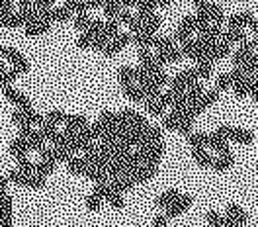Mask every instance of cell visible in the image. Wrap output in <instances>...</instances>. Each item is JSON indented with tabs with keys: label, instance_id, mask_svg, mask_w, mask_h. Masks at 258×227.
Wrapping results in <instances>:
<instances>
[{
	"label": "cell",
	"instance_id": "6da1fadb",
	"mask_svg": "<svg viewBox=\"0 0 258 227\" xmlns=\"http://www.w3.org/2000/svg\"><path fill=\"white\" fill-rule=\"evenodd\" d=\"M215 135L223 141H237L242 145H250L254 141V135L250 131L241 130V128H233V126H219L215 130Z\"/></svg>",
	"mask_w": 258,
	"mask_h": 227
},
{
	"label": "cell",
	"instance_id": "7a4b0ae2",
	"mask_svg": "<svg viewBox=\"0 0 258 227\" xmlns=\"http://www.w3.org/2000/svg\"><path fill=\"white\" fill-rule=\"evenodd\" d=\"M2 94L8 98L12 104H16L18 110H22V112H28V110H32V102H30L28 98L24 96L20 90H16V88L8 86V88H4V92H2Z\"/></svg>",
	"mask_w": 258,
	"mask_h": 227
},
{
	"label": "cell",
	"instance_id": "3957f363",
	"mask_svg": "<svg viewBox=\"0 0 258 227\" xmlns=\"http://www.w3.org/2000/svg\"><path fill=\"white\" fill-rule=\"evenodd\" d=\"M4 59H8V61L14 65V69H18L22 75L30 71V63H28V59H26L20 51H16V49L6 47V51H4Z\"/></svg>",
	"mask_w": 258,
	"mask_h": 227
},
{
	"label": "cell",
	"instance_id": "277c9868",
	"mask_svg": "<svg viewBox=\"0 0 258 227\" xmlns=\"http://www.w3.org/2000/svg\"><path fill=\"white\" fill-rule=\"evenodd\" d=\"M254 14L252 12H239V14H233V16L227 20V30H244L252 24Z\"/></svg>",
	"mask_w": 258,
	"mask_h": 227
},
{
	"label": "cell",
	"instance_id": "5b68a950",
	"mask_svg": "<svg viewBox=\"0 0 258 227\" xmlns=\"http://www.w3.org/2000/svg\"><path fill=\"white\" fill-rule=\"evenodd\" d=\"M0 227H12V198L0 196Z\"/></svg>",
	"mask_w": 258,
	"mask_h": 227
},
{
	"label": "cell",
	"instance_id": "8992f818",
	"mask_svg": "<svg viewBox=\"0 0 258 227\" xmlns=\"http://www.w3.org/2000/svg\"><path fill=\"white\" fill-rule=\"evenodd\" d=\"M192 206V196H180L176 202L172 204V206H168L166 208V219H172V217H176V215H180V213H184V211L188 210Z\"/></svg>",
	"mask_w": 258,
	"mask_h": 227
},
{
	"label": "cell",
	"instance_id": "52a82bcc",
	"mask_svg": "<svg viewBox=\"0 0 258 227\" xmlns=\"http://www.w3.org/2000/svg\"><path fill=\"white\" fill-rule=\"evenodd\" d=\"M129 41H133V35H131V33H123V35H117V37H113L112 43H110L108 47L104 49V55H106V57H112V55H115L119 49L125 47Z\"/></svg>",
	"mask_w": 258,
	"mask_h": 227
},
{
	"label": "cell",
	"instance_id": "ba28073f",
	"mask_svg": "<svg viewBox=\"0 0 258 227\" xmlns=\"http://www.w3.org/2000/svg\"><path fill=\"white\" fill-rule=\"evenodd\" d=\"M28 151H30V147H28V137H24V135H18L16 139L10 143V153H12L16 159L28 157Z\"/></svg>",
	"mask_w": 258,
	"mask_h": 227
},
{
	"label": "cell",
	"instance_id": "9c48e42d",
	"mask_svg": "<svg viewBox=\"0 0 258 227\" xmlns=\"http://www.w3.org/2000/svg\"><path fill=\"white\" fill-rule=\"evenodd\" d=\"M67 168H69V173H73V175H82V177H86L88 171H90V164L84 161V157H73L71 161H67Z\"/></svg>",
	"mask_w": 258,
	"mask_h": 227
},
{
	"label": "cell",
	"instance_id": "30bf717a",
	"mask_svg": "<svg viewBox=\"0 0 258 227\" xmlns=\"http://www.w3.org/2000/svg\"><path fill=\"white\" fill-rule=\"evenodd\" d=\"M227 217H231L235 223H239V225H244L246 223V213L242 210L239 204H229L227 206Z\"/></svg>",
	"mask_w": 258,
	"mask_h": 227
},
{
	"label": "cell",
	"instance_id": "8fae6325",
	"mask_svg": "<svg viewBox=\"0 0 258 227\" xmlns=\"http://www.w3.org/2000/svg\"><path fill=\"white\" fill-rule=\"evenodd\" d=\"M192 157H194V161L198 162L200 166H204V168H208V166L213 164V157L208 153V149H206V147H198V149H194Z\"/></svg>",
	"mask_w": 258,
	"mask_h": 227
},
{
	"label": "cell",
	"instance_id": "7c38bea8",
	"mask_svg": "<svg viewBox=\"0 0 258 227\" xmlns=\"http://www.w3.org/2000/svg\"><path fill=\"white\" fill-rule=\"evenodd\" d=\"M233 164H235V157H233V153H227V155H219V157H215L211 166H213L215 171L223 173V171H229Z\"/></svg>",
	"mask_w": 258,
	"mask_h": 227
},
{
	"label": "cell",
	"instance_id": "4fadbf2b",
	"mask_svg": "<svg viewBox=\"0 0 258 227\" xmlns=\"http://www.w3.org/2000/svg\"><path fill=\"white\" fill-rule=\"evenodd\" d=\"M28 147H30V151H37V153H41L45 149V137L41 135V131L33 130L28 135Z\"/></svg>",
	"mask_w": 258,
	"mask_h": 227
},
{
	"label": "cell",
	"instance_id": "5bb4252c",
	"mask_svg": "<svg viewBox=\"0 0 258 227\" xmlns=\"http://www.w3.org/2000/svg\"><path fill=\"white\" fill-rule=\"evenodd\" d=\"M117 79L121 82V86H127V84H135V79H137V69L133 67H121L117 71Z\"/></svg>",
	"mask_w": 258,
	"mask_h": 227
},
{
	"label": "cell",
	"instance_id": "9a60e30c",
	"mask_svg": "<svg viewBox=\"0 0 258 227\" xmlns=\"http://www.w3.org/2000/svg\"><path fill=\"white\" fill-rule=\"evenodd\" d=\"M32 179L33 177H28V175L20 173L18 168H14V171H10V173H8V180H10V184H16V186H28V188H32Z\"/></svg>",
	"mask_w": 258,
	"mask_h": 227
},
{
	"label": "cell",
	"instance_id": "2e32d148",
	"mask_svg": "<svg viewBox=\"0 0 258 227\" xmlns=\"http://www.w3.org/2000/svg\"><path fill=\"white\" fill-rule=\"evenodd\" d=\"M178 198H180V192H178V190H174V188H172V190H166L164 194L159 196L157 206H159V208H168V206H172V204L176 202Z\"/></svg>",
	"mask_w": 258,
	"mask_h": 227
},
{
	"label": "cell",
	"instance_id": "e0dca14e",
	"mask_svg": "<svg viewBox=\"0 0 258 227\" xmlns=\"http://www.w3.org/2000/svg\"><path fill=\"white\" fill-rule=\"evenodd\" d=\"M22 73L18 71V69H10V71H4L2 75H0V92H4V88H8L12 82L16 81L18 77H20Z\"/></svg>",
	"mask_w": 258,
	"mask_h": 227
},
{
	"label": "cell",
	"instance_id": "ac0fdd59",
	"mask_svg": "<svg viewBox=\"0 0 258 227\" xmlns=\"http://www.w3.org/2000/svg\"><path fill=\"white\" fill-rule=\"evenodd\" d=\"M123 92H125V96L129 100H133V102H145V94H143V90L137 86V84H127V86H123Z\"/></svg>",
	"mask_w": 258,
	"mask_h": 227
},
{
	"label": "cell",
	"instance_id": "d6986e66",
	"mask_svg": "<svg viewBox=\"0 0 258 227\" xmlns=\"http://www.w3.org/2000/svg\"><path fill=\"white\" fill-rule=\"evenodd\" d=\"M153 47H157V51H170L174 47V37H153Z\"/></svg>",
	"mask_w": 258,
	"mask_h": 227
},
{
	"label": "cell",
	"instance_id": "ffe728a7",
	"mask_svg": "<svg viewBox=\"0 0 258 227\" xmlns=\"http://www.w3.org/2000/svg\"><path fill=\"white\" fill-rule=\"evenodd\" d=\"M161 126L168 131H178V126H180V116L176 114H168V116H162Z\"/></svg>",
	"mask_w": 258,
	"mask_h": 227
},
{
	"label": "cell",
	"instance_id": "44dd1931",
	"mask_svg": "<svg viewBox=\"0 0 258 227\" xmlns=\"http://www.w3.org/2000/svg\"><path fill=\"white\" fill-rule=\"evenodd\" d=\"M188 143H190L194 149H198V147H208L210 135H206V133H190V135H188Z\"/></svg>",
	"mask_w": 258,
	"mask_h": 227
},
{
	"label": "cell",
	"instance_id": "7402d4cb",
	"mask_svg": "<svg viewBox=\"0 0 258 227\" xmlns=\"http://www.w3.org/2000/svg\"><path fill=\"white\" fill-rule=\"evenodd\" d=\"M67 120H69V114L63 112V110H53V112H49L47 116H45V122L53 124V126H59V124H67Z\"/></svg>",
	"mask_w": 258,
	"mask_h": 227
},
{
	"label": "cell",
	"instance_id": "603a6c76",
	"mask_svg": "<svg viewBox=\"0 0 258 227\" xmlns=\"http://www.w3.org/2000/svg\"><path fill=\"white\" fill-rule=\"evenodd\" d=\"M145 110L151 116H162V108L161 106V102L157 100V98H145Z\"/></svg>",
	"mask_w": 258,
	"mask_h": 227
},
{
	"label": "cell",
	"instance_id": "cb8c5ba5",
	"mask_svg": "<svg viewBox=\"0 0 258 227\" xmlns=\"http://www.w3.org/2000/svg\"><path fill=\"white\" fill-rule=\"evenodd\" d=\"M35 166H37V164H33L28 157L18 159V171L24 173V175H28V177H33V175H35Z\"/></svg>",
	"mask_w": 258,
	"mask_h": 227
},
{
	"label": "cell",
	"instance_id": "d4e9b609",
	"mask_svg": "<svg viewBox=\"0 0 258 227\" xmlns=\"http://www.w3.org/2000/svg\"><path fill=\"white\" fill-rule=\"evenodd\" d=\"M106 200L112 204L113 208H117V210H121V208L125 206V202H123V196L119 194V192H113V190H110V192H108Z\"/></svg>",
	"mask_w": 258,
	"mask_h": 227
},
{
	"label": "cell",
	"instance_id": "484cf974",
	"mask_svg": "<svg viewBox=\"0 0 258 227\" xmlns=\"http://www.w3.org/2000/svg\"><path fill=\"white\" fill-rule=\"evenodd\" d=\"M90 24H92V18L88 16V14L75 16V28H77V30H81V32H86V30L90 28Z\"/></svg>",
	"mask_w": 258,
	"mask_h": 227
},
{
	"label": "cell",
	"instance_id": "4316f807",
	"mask_svg": "<svg viewBox=\"0 0 258 227\" xmlns=\"http://www.w3.org/2000/svg\"><path fill=\"white\" fill-rule=\"evenodd\" d=\"M196 69H198V77L200 79H210L211 73H213V63H200Z\"/></svg>",
	"mask_w": 258,
	"mask_h": 227
},
{
	"label": "cell",
	"instance_id": "83f0119b",
	"mask_svg": "<svg viewBox=\"0 0 258 227\" xmlns=\"http://www.w3.org/2000/svg\"><path fill=\"white\" fill-rule=\"evenodd\" d=\"M164 53H166V63H176V61H182V57H184L182 49L176 47H172L170 51H164Z\"/></svg>",
	"mask_w": 258,
	"mask_h": 227
},
{
	"label": "cell",
	"instance_id": "f1b7e54d",
	"mask_svg": "<svg viewBox=\"0 0 258 227\" xmlns=\"http://www.w3.org/2000/svg\"><path fill=\"white\" fill-rule=\"evenodd\" d=\"M102 200H104V198H100L98 194L92 192V194L88 196V200H86V208L90 211H96L98 208H100V204H102Z\"/></svg>",
	"mask_w": 258,
	"mask_h": 227
},
{
	"label": "cell",
	"instance_id": "f546056e",
	"mask_svg": "<svg viewBox=\"0 0 258 227\" xmlns=\"http://www.w3.org/2000/svg\"><path fill=\"white\" fill-rule=\"evenodd\" d=\"M231 84H233V81H231V75H229V73H225V75H221V77L217 79V86H215V88H217L219 92H223V90H227Z\"/></svg>",
	"mask_w": 258,
	"mask_h": 227
},
{
	"label": "cell",
	"instance_id": "4dcf8cb0",
	"mask_svg": "<svg viewBox=\"0 0 258 227\" xmlns=\"http://www.w3.org/2000/svg\"><path fill=\"white\" fill-rule=\"evenodd\" d=\"M10 186V180H8V175H4V177H0V196L6 194V188Z\"/></svg>",
	"mask_w": 258,
	"mask_h": 227
},
{
	"label": "cell",
	"instance_id": "1f68e13d",
	"mask_svg": "<svg viewBox=\"0 0 258 227\" xmlns=\"http://www.w3.org/2000/svg\"><path fill=\"white\" fill-rule=\"evenodd\" d=\"M104 2H106V0H86V4H88V8H90V10H98V8H102V6H104Z\"/></svg>",
	"mask_w": 258,
	"mask_h": 227
},
{
	"label": "cell",
	"instance_id": "d6a6232c",
	"mask_svg": "<svg viewBox=\"0 0 258 227\" xmlns=\"http://www.w3.org/2000/svg\"><path fill=\"white\" fill-rule=\"evenodd\" d=\"M166 215H157L155 221H153V227H166Z\"/></svg>",
	"mask_w": 258,
	"mask_h": 227
},
{
	"label": "cell",
	"instance_id": "836d02e7",
	"mask_svg": "<svg viewBox=\"0 0 258 227\" xmlns=\"http://www.w3.org/2000/svg\"><path fill=\"white\" fill-rule=\"evenodd\" d=\"M18 4H20V8L24 10V8H32L33 4H35V0H18Z\"/></svg>",
	"mask_w": 258,
	"mask_h": 227
},
{
	"label": "cell",
	"instance_id": "e575fe53",
	"mask_svg": "<svg viewBox=\"0 0 258 227\" xmlns=\"http://www.w3.org/2000/svg\"><path fill=\"white\" fill-rule=\"evenodd\" d=\"M248 28H252V30H254V37H258V18L252 20V24H250Z\"/></svg>",
	"mask_w": 258,
	"mask_h": 227
},
{
	"label": "cell",
	"instance_id": "d590c367",
	"mask_svg": "<svg viewBox=\"0 0 258 227\" xmlns=\"http://www.w3.org/2000/svg\"><path fill=\"white\" fill-rule=\"evenodd\" d=\"M256 81H258V79H256ZM250 96L254 98V102H256V104H258V82H256V86L252 88V92H250Z\"/></svg>",
	"mask_w": 258,
	"mask_h": 227
},
{
	"label": "cell",
	"instance_id": "8d00e7d4",
	"mask_svg": "<svg viewBox=\"0 0 258 227\" xmlns=\"http://www.w3.org/2000/svg\"><path fill=\"white\" fill-rule=\"evenodd\" d=\"M2 73H4V59L0 57V75H2Z\"/></svg>",
	"mask_w": 258,
	"mask_h": 227
},
{
	"label": "cell",
	"instance_id": "74e56055",
	"mask_svg": "<svg viewBox=\"0 0 258 227\" xmlns=\"http://www.w3.org/2000/svg\"><path fill=\"white\" fill-rule=\"evenodd\" d=\"M4 51H6V47H2V45H0V57H2V59H4Z\"/></svg>",
	"mask_w": 258,
	"mask_h": 227
},
{
	"label": "cell",
	"instance_id": "f35d334b",
	"mask_svg": "<svg viewBox=\"0 0 258 227\" xmlns=\"http://www.w3.org/2000/svg\"><path fill=\"white\" fill-rule=\"evenodd\" d=\"M256 79H258V73H256Z\"/></svg>",
	"mask_w": 258,
	"mask_h": 227
}]
</instances>
